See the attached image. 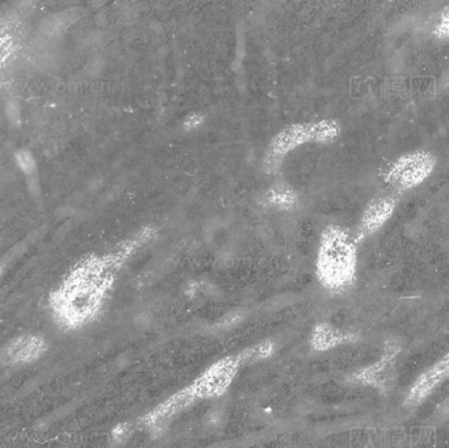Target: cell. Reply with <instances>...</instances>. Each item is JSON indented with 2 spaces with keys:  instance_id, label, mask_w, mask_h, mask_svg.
I'll list each match as a JSON object with an SVG mask.
<instances>
[{
  "instance_id": "cell-1",
  "label": "cell",
  "mask_w": 449,
  "mask_h": 448,
  "mask_svg": "<svg viewBox=\"0 0 449 448\" xmlns=\"http://www.w3.org/2000/svg\"><path fill=\"white\" fill-rule=\"evenodd\" d=\"M154 226H145L119 243L115 250L100 256H90L75 268L54 299V312L65 326L79 327L92 321L115 285L126 262L157 237Z\"/></svg>"
},
{
  "instance_id": "cell-2",
  "label": "cell",
  "mask_w": 449,
  "mask_h": 448,
  "mask_svg": "<svg viewBox=\"0 0 449 448\" xmlns=\"http://www.w3.org/2000/svg\"><path fill=\"white\" fill-rule=\"evenodd\" d=\"M275 350L271 340H264L234 355H228L209 365L191 384L175 392L167 399V405L176 415L197 401L210 400L225 395L232 385L243 365L267 359Z\"/></svg>"
},
{
  "instance_id": "cell-3",
  "label": "cell",
  "mask_w": 449,
  "mask_h": 448,
  "mask_svg": "<svg viewBox=\"0 0 449 448\" xmlns=\"http://www.w3.org/2000/svg\"><path fill=\"white\" fill-rule=\"evenodd\" d=\"M316 279L332 293L350 290L357 278V243L350 231L330 225L321 234L316 259Z\"/></svg>"
},
{
  "instance_id": "cell-4",
  "label": "cell",
  "mask_w": 449,
  "mask_h": 448,
  "mask_svg": "<svg viewBox=\"0 0 449 448\" xmlns=\"http://www.w3.org/2000/svg\"><path fill=\"white\" fill-rule=\"evenodd\" d=\"M340 133L339 122L331 119L291 124L271 140L263 159L264 171L269 175H276L281 170L285 158L296 149L307 144H332L339 138Z\"/></svg>"
},
{
  "instance_id": "cell-5",
  "label": "cell",
  "mask_w": 449,
  "mask_h": 448,
  "mask_svg": "<svg viewBox=\"0 0 449 448\" xmlns=\"http://www.w3.org/2000/svg\"><path fill=\"white\" fill-rule=\"evenodd\" d=\"M437 158L427 150H415L397 158L389 166L384 179L397 191H410L419 187L432 175Z\"/></svg>"
},
{
  "instance_id": "cell-6",
  "label": "cell",
  "mask_w": 449,
  "mask_h": 448,
  "mask_svg": "<svg viewBox=\"0 0 449 448\" xmlns=\"http://www.w3.org/2000/svg\"><path fill=\"white\" fill-rule=\"evenodd\" d=\"M401 351L402 346L398 340H387L376 362L355 371L348 380L356 385L373 388L382 395H388L397 383Z\"/></svg>"
},
{
  "instance_id": "cell-7",
  "label": "cell",
  "mask_w": 449,
  "mask_h": 448,
  "mask_svg": "<svg viewBox=\"0 0 449 448\" xmlns=\"http://www.w3.org/2000/svg\"><path fill=\"white\" fill-rule=\"evenodd\" d=\"M448 379L449 351L415 379L413 385L407 390L405 405L409 408L418 406Z\"/></svg>"
},
{
  "instance_id": "cell-8",
  "label": "cell",
  "mask_w": 449,
  "mask_h": 448,
  "mask_svg": "<svg viewBox=\"0 0 449 448\" xmlns=\"http://www.w3.org/2000/svg\"><path fill=\"white\" fill-rule=\"evenodd\" d=\"M396 208L397 200L393 196H378L371 200L362 215L356 234L353 235L356 243L363 242L382 229L394 215Z\"/></svg>"
},
{
  "instance_id": "cell-9",
  "label": "cell",
  "mask_w": 449,
  "mask_h": 448,
  "mask_svg": "<svg viewBox=\"0 0 449 448\" xmlns=\"http://www.w3.org/2000/svg\"><path fill=\"white\" fill-rule=\"evenodd\" d=\"M356 340L357 335L353 331L341 330L328 322H321L316 325L309 335V343L312 349L318 352L328 351Z\"/></svg>"
},
{
  "instance_id": "cell-10",
  "label": "cell",
  "mask_w": 449,
  "mask_h": 448,
  "mask_svg": "<svg viewBox=\"0 0 449 448\" xmlns=\"http://www.w3.org/2000/svg\"><path fill=\"white\" fill-rule=\"evenodd\" d=\"M46 347V342L42 337L36 334H24L8 345L6 356L12 363H32L44 355Z\"/></svg>"
},
{
  "instance_id": "cell-11",
  "label": "cell",
  "mask_w": 449,
  "mask_h": 448,
  "mask_svg": "<svg viewBox=\"0 0 449 448\" xmlns=\"http://www.w3.org/2000/svg\"><path fill=\"white\" fill-rule=\"evenodd\" d=\"M263 204L279 210H291L298 204V196L289 185L278 184L269 188L263 196Z\"/></svg>"
},
{
  "instance_id": "cell-12",
  "label": "cell",
  "mask_w": 449,
  "mask_h": 448,
  "mask_svg": "<svg viewBox=\"0 0 449 448\" xmlns=\"http://www.w3.org/2000/svg\"><path fill=\"white\" fill-rule=\"evenodd\" d=\"M74 15L70 13H54L42 23V35L49 38L61 36L74 23Z\"/></svg>"
},
{
  "instance_id": "cell-13",
  "label": "cell",
  "mask_w": 449,
  "mask_h": 448,
  "mask_svg": "<svg viewBox=\"0 0 449 448\" xmlns=\"http://www.w3.org/2000/svg\"><path fill=\"white\" fill-rule=\"evenodd\" d=\"M16 166L24 174L25 179L36 178L38 175V165L33 153L28 149H20L15 153Z\"/></svg>"
},
{
  "instance_id": "cell-14",
  "label": "cell",
  "mask_w": 449,
  "mask_h": 448,
  "mask_svg": "<svg viewBox=\"0 0 449 448\" xmlns=\"http://www.w3.org/2000/svg\"><path fill=\"white\" fill-rule=\"evenodd\" d=\"M4 113H6L8 124L12 128H20V125H22V107H20V101L17 100V97H11L7 99V101L4 104Z\"/></svg>"
},
{
  "instance_id": "cell-15",
  "label": "cell",
  "mask_w": 449,
  "mask_h": 448,
  "mask_svg": "<svg viewBox=\"0 0 449 448\" xmlns=\"http://www.w3.org/2000/svg\"><path fill=\"white\" fill-rule=\"evenodd\" d=\"M432 33H434V36L441 38V40L449 38V7L440 13Z\"/></svg>"
},
{
  "instance_id": "cell-16",
  "label": "cell",
  "mask_w": 449,
  "mask_h": 448,
  "mask_svg": "<svg viewBox=\"0 0 449 448\" xmlns=\"http://www.w3.org/2000/svg\"><path fill=\"white\" fill-rule=\"evenodd\" d=\"M204 122L203 116L201 115H197V113H192L189 116H187V119L184 120V128L187 131H191V129H196L198 128L201 124Z\"/></svg>"
},
{
  "instance_id": "cell-17",
  "label": "cell",
  "mask_w": 449,
  "mask_h": 448,
  "mask_svg": "<svg viewBox=\"0 0 449 448\" xmlns=\"http://www.w3.org/2000/svg\"><path fill=\"white\" fill-rule=\"evenodd\" d=\"M3 272H4V266H3V265H0V278L3 276Z\"/></svg>"
}]
</instances>
